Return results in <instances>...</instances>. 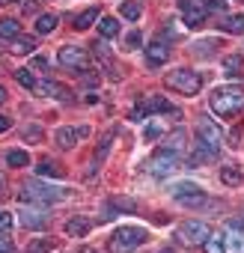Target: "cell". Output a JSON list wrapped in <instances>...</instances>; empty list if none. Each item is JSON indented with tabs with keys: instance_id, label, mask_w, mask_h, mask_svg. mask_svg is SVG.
Listing matches in <instances>:
<instances>
[{
	"instance_id": "1",
	"label": "cell",
	"mask_w": 244,
	"mask_h": 253,
	"mask_svg": "<svg viewBox=\"0 0 244 253\" xmlns=\"http://www.w3.org/2000/svg\"><path fill=\"white\" fill-rule=\"evenodd\" d=\"M208 104H211L214 116L232 119V116H238V113L244 110V89H241V86H220V89L211 92Z\"/></svg>"
},
{
	"instance_id": "2",
	"label": "cell",
	"mask_w": 244,
	"mask_h": 253,
	"mask_svg": "<svg viewBox=\"0 0 244 253\" xmlns=\"http://www.w3.org/2000/svg\"><path fill=\"white\" fill-rule=\"evenodd\" d=\"M66 197H72L69 188H57V185L42 182V179H33L24 185V203L27 206H54V203H63Z\"/></svg>"
},
{
	"instance_id": "3",
	"label": "cell",
	"mask_w": 244,
	"mask_h": 253,
	"mask_svg": "<svg viewBox=\"0 0 244 253\" xmlns=\"http://www.w3.org/2000/svg\"><path fill=\"white\" fill-rule=\"evenodd\" d=\"M143 241H146L143 226H119L110 235V253H134Z\"/></svg>"
},
{
	"instance_id": "4",
	"label": "cell",
	"mask_w": 244,
	"mask_h": 253,
	"mask_svg": "<svg viewBox=\"0 0 244 253\" xmlns=\"http://www.w3.org/2000/svg\"><path fill=\"white\" fill-rule=\"evenodd\" d=\"M164 84H167L170 89L182 92V95H197V92H200V86H203L200 75H197V72H191V69H173V72L164 78Z\"/></svg>"
},
{
	"instance_id": "5",
	"label": "cell",
	"mask_w": 244,
	"mask_h": 253,
	"mask_svg": "<svg viewBox=\"0 0 244 253\" xmlns=\"http://www.w3.org/2000/svg\"><path fill=\"white\" fill-rule=\"evenodd\" d=\"M205 238H208V223L203 220H185L176 226V241L185 247H200L205 244Z\"/></svg>"
},
{
	"instance_id": "6",
	"label": "cell",
	"mask_w": 244,
	"mask_h": 253,
	"mask_svg": "<svg viewBox=\"0 0 244 253\" xmlns=\"http://www.w3.org/2000/svg\"><path fill=\"white\" fill-rule=\"evenodd\" d=\"M60 66L69 69V72H89L92 60L86 57L83 48H75V45H63L60 48Z\"/></svg>"
},
{
	"instance_id": "7",
	"label": "cell",
	"mask_w": 244,
	"mask_h": 253,
	"mask_svg": "<svg viewBox=\"0 0 244 253\" xmlns=\"http://www.w3.org/2000/svg\"><path fill=\"white\" fill-rule=\"evenodd\" d=\"M30 92H36L39 98H60V101H75V92H69L60 81H51V78H39L36 81V86L30 89Z\"/></svg>"
},
{
	"instance_id": "8",
	"label": "cell",
	"mask_w": 244,
	"mask_h": 253,
	"mask_svg": "<svg viewBox=\"0 0 244 253\" xmlns=\"http://www.w3.org/2000/svg\"><path fill=\"white\" fill-rule=\"evenodd\" d=\"M176 167H179V158H176V155H170V152H164V149H161V152H155V155L146 161V170H149L155 179H164V176H170Z\"/></svg>"
},
{
	"instance_id": "9",
	"label": "cell",
	"mask_w": 244,
	"mask_h": 253,
	"mask_svg": "<svg viewBox=\"0 0 244 253\" xmlns=\"http://www.w3.org/2000/svg\"><path fill=\"white\" fill-rule=\"evenodd\" d=\"M173 197H176L182 206H191V209H203V206H208L205 191H200V188H194V185H176V188H173Z\"/></svg>"
},
{
	"instance_id": "10",
	"label": "cell",
	"mask_w": 244,
	"mask_h": 253,
	"mask_svg": "<svg viewBox=\"0 0 244 253\" xmlns=\"http://www.w3.org/2000/svg\"><path fill=\"white\" fill-rule=\"evenodd\" d=\"M197 137H200L203 143H208L211 149H217V152H220V131L214 128V122H211V119H205V116H203V119L197 122Z\"/></svg>"
},
{
	"instance_id": "11",
	"label": "cell",
	"mask_w": 244,
	"mask_h": 253,
	"mask_svg": "<svg viewBox=\"0 0 244 253\" xmlns=\"http://www.w3.org/2000/svg\"><path fill=\"white\" fill-rule=\"evenodd\" d=\"M167 57H170V45H167L161 36L146 45V63H149V66H164Z\"/></svg>"
},
{
	"instance_id": "12",
	"label": "cell",
	"mask_w": 244,
	"mask_h": 253,
	"mask_svg": "<svg viewBox=\"0 0 244 253\" xmlns=\"http://www.w3.org/2000/svg\"><path fill=\"white\" fill-rule=\"evenodd\" d=\"M140 104L146 107V113H170L173 119H179V116H182L176 107H170V101H167L164 95H146V101H140Z\"/></svg>"
},
{
	"instance_id": "13",
	"label": "cell",
	"mask_w": 244,
	"mask_h": 253,
	"mask_svg": "<svg viewBox=\"0 0 244 253\" xmlns=\"http://www.w3.org/2000/svg\"><path fill=\"white\" fill-rule=\"evenodd\" d=\"M217 149H211L208 143H203L200 137L194 140V158H191V164H211V161H217Z\"/></svg>"
},
{
	"instance_id": "14",
	"label": "cell",
	"mask_w": 244,
	"mask_h": 253,
	"mask_svg": "<svg viewBox=\"0 0 244 253\" xmlns=\"http://www.w3.org/2000/svg\"><path fill=\"white\" fill-rule=\"evenodd\" d=\"M51 220H48V214L45 211H33V209H24L21 211V226L24 229H45Z\"/></svg>"
},
{
	"instance_id": "15",
	"label": "cell",
	"mask_w": 244,
	"mask_h": 253,
	"mask_svg": "<svg viewBox=\"0 0 244 253\" xmlns=\"http://www.w3.org/2000/svg\"><path fill=\"white\" fill-rule=\"evenodd\" d=\"M89 229H92V220L83 217V214H75V217H69V223H66V232H69L72 238H83Z\"/></svg>"
},
{
	"instance_id": "16",
	"label": "cell",
	"mask_w": 244,
	"mask_h": 253,
	"mask_svg": "<svg viewBox=\"0 0 244 253\" xmlns=\"http://www.w3.org/2000/svg\"><path fill=\"white\" fill-rule=\"evenodd\" d=\"M223 253H244V232L241 229H229L223 232Z\"/></svg>"
},
{
	"instance_id": "17",
	"label": "cell",
	"mask_w": 244,
	"mask_h": 253,
	"mask_svg": "<svg viewBox=\"0 0 244 253\" xmlns=\"http://www.w3.org/2000/svg\"><path fill=\"white\" fill-rule=\"evenodd\" d=\"M185 149H188V134H185L182 128H176V131H173V137L164 143V152H170V155H176V158H179Z\"/></svg>"
},
{
	"instance_id": "18",
	"label": "cell",
	"mask_w": 244,
	"mask_h": 253,
	"mask_svg": "<svg viewBox=\"0 0 244 253\" xmlns=\"http://www.w3.org/2000/svg\"><path fill=\"white\" fill-rule=\"evenodd\" d=\"M78 131H75V125H63V128H57V146L60 149H75L78 143Z\"/></svg>"
},
{
	"instance_id": "19",
	"label": "cell",
	"mask_w": 244,
	"mask_h": 253,
	"mask_svg": "<svg viewBox=\"0 0 244 253\" xmlns=\"http://www.w3.org/2000/svg\"><path fill=\"white\" fill-rule=\"evenodd\" d=\"M9 51L18 54V57H21V54H33V51H36V39H30V36H15V39L9 42Z\"/></svg>"
},
{
	"instance_id": "20",
	"label": "cell",
	"mask_w": 244,
	"mask_h": 253,
	"mask_svg": "<svg viewBox=\"0 0 244 253\" xmlns=\"http://www.w3.org/2000/svg\"><path fill=\"white\" fill-rule=\"evenodd\" d=\"M95 21H98V6H89V9H83V12L75 18V30H89Z\"/></svg>"
},
{
	"instance_id": "21",
	"label": "cell",
	"mask_w": 244,
	"mask_h": 253,
	"mask_svg": "<svg viewBox=\"0 0 244 253\" xmlns=\"http://www.w3.org/2000/svg\"><path fill=\"white\" fill-rule=\"evenodd\" d=\"M15 36H21V24L15 21V18H0V39H15Z\"/></svg>"
},
{
	"instance_id": "22",
	"label": "cell",
	"mask_w": 244,
	"mask_h": 253,
	"mask_svg": "<svg viewBox=\"0 0 244 253\" xmlns=\"http://www.w3.org/2000/svg\"><path fill=\"white\" fill-rule=\"evenodd\" d=\"M220 179H223V185H226V188H238L244 176H241V170H238V167H229V164H226V167H220Z\"/></svg>"
},
{
	"instance_id": "23",
	"label": "cell",
	"mask_w": 244,
	"mask_h": 253,
	"mask_svg": "<svg viewBox=\"0 0 244 253\" xmlns=\"http://www.w3.org/2000/svg\"><path fill=\"white\" fill-rule=\"evenodd\" d=\"M21 140H24L27 146H36V143H42V140H45L42 125H27V128L21 131Z\"/></svg>"
},
{
	"instance_id": "24",
	"label": "cell",
	"mask_w": 244,
	"mask_h": 253,
	"mask_svg": "<svg viewBox=\"0 0 244 253\" xmlns=\"http://www.w3.org/2000/svg\"><path fill=\"white\" fill-rule=\"evenodd\" d=\"M119 33V21L116 18H98V36L101 39H113Z\"/></svg>"
},
{
	"instance_id": "25",
	"label": "cell",
	"mask_w": 244,
	"mask_h": 253,
	"mask_svg": "<svg viewBox=\"0 0 244 253\" xmlns=\"http://www.w3.org/2000/svg\"><path fill=\"white\" fill-rule=\"evenodd\" d=\"M66 170H63V164H57V161H42L39 164V176H45V179H60Z\"/></svg>"
},
{
	"instance_id": "26",
	"label": "cell",
	"mask_w": 244,
	"mask_h": 253,
	"mask_svg": "<svg viewBox=\"0 0 244 253\" xmlns=\"http://www.w3.org/2000/svg\"><path fill=\"white\" fill-rule=\"evenodd\" d=\"M54 247H57L54 238H33V241L27 244V253H51Z\"/></svg>"
},
{
	"instance_id": "27",
	"label": "cell",
	"mask_w": 244,
	"mask_h": 253,
	"mask_svg": "<svg viewBox=\"0 0 244 253\" xmlns=\"http://www.w3.org/2000/svg\"><path fill=\"white\" fill-rule=\"evenodd\" d=\"M27 161H30V155H27V152H21V149H9V152H6V164H9L12 170L27 167Z\"/></svg>"
},
{
	"instance_id": "28",
	"label": "cell",
	"mask_w": 244,
	"mask_h": 253,
	"mask_svg": "<svg viewBox=\"0 0 244 253\" xmlns=\"http://www.w3.org/2000/svg\"><path fill=\"white\" fill-rule=\"evenodd\" d=\"M220 27L226 33H244V15H229V18L220 21Z\"/></svg>"
},
{
	"instance_id": "29",
	"label": "cell",
	"mask_w": 244,
	"mask_h": 253,
	"mask_svg": "<svg viewBox=\"0 0 244 253\" xmlns=\"http://www.w3.org/2000/svg\"><path fill=\"white\" fill-rule=\"evenodd\" d=\"M143 15V6L137 3V0H128V3H122V18H128V21H137Z\"/></svg>"
},
{
	"instance_id": "30",
	"label": "cell",
	"mask_w": 244,
	"mask_h": 253,
	"mask_svg": "<svg viewBox=\"0 0 244 253\" xmlns=\"http://www.w3.org/2000/svg\"><path fill=\"white\" fill-rule=\"evenodd\" d=\"M15 81H18L21 86H27V89H33L39 78H36V75H33L30 69H15Z\"/></svg>"
},
{
	"instance_id": "31",
	"label": "cell",
	"mask_w": 244,
	"mask_h": 253,
	"mask_svg": "<svg viewBox=\"0 0 244 253\" xmlns=\"http://www.w3.org/2000/svg\"><path fill=\"white\" fill-rule=\"evenodd\" d=\"M57 30V15H42L36 21V33H54Z\"/></svg>"
},
{
	"instance_id": "32",
	"label": "cell",
	"mask_w": 244,
	"mask_h": 253,
	"mask_svg": "<svg viewBox=\"0 0 244 253\" xmlns=\"http://www.w3.org/2000/svg\"><path fill=\"white\" fill-rule=\"evenodd\" d=\"M203 9H205V15H220V12H226V0H203Z\"/></svg>"
},
{
	"instance_id": "33",
	"label": "cell",
	"mask_w": 244,
	"mask_h": 253,
	"mask_svg": "<svg viewBox=\"0 0 244 253\" xmlns=\"http://www.w3.org/2000/svg\"><path fill=\"white\" fill-rule=\"evenodd\" d=\"M161 131H164V128H161L158 122H146V125H143V137H146V143L158 140V137H161Z\"/></svg>"
},
{
	"instance_id": "34",
	"label": "cell",
	"mask_w": 244,
	"mask_h": 253,
	"mask_svg": "<svg viewBox=\"0 0 244 253\" xmlns=\"http://www.w3.org/2000/svg\"><path fill=\"white\" fill-rule=\"evenodd\" d=\"M205 253H223V235H208L205 238Z\"/></svg>"
},
{
	"instance_id": "35",
	"label": "cell",
	"mask_w": 244,
	"mask_h": 253,
	"mask_svg": "<svg viewBox=\"0 0 244 253\" xmlns=\"http://www.w3.org/2000/svg\"><path fill=\"white\" fill-rule=\"evenodd\" d=\"M140 45H143V33H140V30H128V36H125V48L134 51V48H140Z\"/></svg>"
},
{
	"instance_id": "36",
	"label": "cell",
	"mask_w": 244,
	"mask_h": 253,
	"mask_svg": "<svg viewBox=\"0 0 244 253\" xmlns=\"http://www.w3.org/2000/svg\"><path fill=\"white\" fill-rule=\"evenodd\" d=\"M191 51H194V54H214V51H217V42H194Z\"/></svg>"
},
{
	"instance_id": "37",
	"label": "cell",
	"mask_w": 244,
	"mask_h": 253,
	"mask_svg": "<svg viewBox=\"0 0 244 253\" xmlns=\"http://www.w3.org/2000/svg\"><path fill=\"white\" fill-rule=\"evenodd\" d=\"M223 69H226V75H238L241 72V57H226Z\"/></svg>"
},
{
	"instance_id": "38",
	"label": "cell",
	"mask_w": 244,
	"mask_h": 253,
	"mask_svg": "<svg viewBox=\"0 0 244 253\" xmlns=\"http://www.w3.org/2000/svg\"><path fill=\"white\" fill-rule=\"evenodd\" d=\"M0 253H15V244L6 232H0Z\"/></svg>"
},
{
	"instance_id": "39",
	"label": "cell",
	"mask_w": 244,
	"mask_h": 253,
	"mask_svg": "<svg viewBox=\"0 0 244 253\" xmlns=\"http://www.w3.org/2000/svg\"><path fill=\"white\" fill-rule=\"evenodd\" d=\"M9 226H12V214L0 211V232H9Z\"/></svg>"
},
{
	"instance_id": "40",
	"label": "cell",
	"mask_w": 244,
	"mask_h": 253,
	"mask_svg": "<svg viewBox=\"0 0 244 253\" xmlns=\"http://www.w3.org/2000/svg\"><path fill=\"white\" fill-rule=\"evenodd\" d=\"M9 128H12V119H9V116H3V113H0V134H6Z\"/></svg>"
},
{
	"instance_id": "41",
	"label": "cell",
	"mask_w": 244,
	"mask_h": 253,
	"mask_svg": "<svg viewBox=\"0 0 244 253\" xmlns=\"http://www.w3.org/2000/svg\"><path fill=\"white\" fill-rule=\"evenodd\" d=\"M78 253H104V250H101V247H81Z\"/></svg>"
},
{
	"instance_id": "42",
	"label": "cell",
	"mask_w": 244,
	"mask_h": 253,
	"mask_svg": "<svg viewBox=\"0 0 244 253\" xmlns=\"http://www.w3.org/2000/svg\"><path fill=\"white\" fill-rule=\"evenodd\" d=\"M3 101H6V89H3V86H0V104H3Z\"/></svg>"
},
{
	"instance_id": "43",
	"label": "cell",
	"mask_w": 244,
	"mask_h": 253,
	"mask_svg": "<svg viewBox=\"0 0 244 253\" xmlns=\"http://www.w3.org/2000/svg\"><path fill=\"white\" fill-rule=\"evenodd\" d=\"M9 3H18V0H0V6H9Z\"/></svg>"
},
{
	"instance_id": "44",
	"label": "cell",
	"mask_w": 244,
	"mask_h": 253,
	"mask_svg": "<svg viewBox=\"0 0 244 253\" xmlns=\"http://www.w3.org/2000/svg\"><path fill=\"white\" fill-rule=\"evenodd\" d=\"M3 185H6V182H3V176H0V191H3Z\"/></svg>"
},
{
	"instance_id": "45",
	"label": "cell",
	"mask_w": 244,
	"mask_h": 253,
	"mask_svg": "<svg viewBox=\"0 0 244 253\" xmlns=\"http://www.w3.org/2000/svg\"><path fill=\"white\" fill-rule=\"evenodd\" d=\"M164 253H173V250H164Z\"/></svg>"
}]
</instances>
